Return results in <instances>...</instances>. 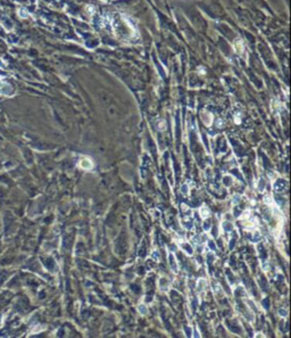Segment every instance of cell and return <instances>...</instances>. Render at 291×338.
<instances>
[{"label":"cell","instance_id":"obj_1","mask_svg":"<svg viewBox=\"0 0 291 338\" xmlns=\"http://www.w3.org/2000/svg\"><path fill=\"white\" fill-rule=\"evenodd\" d=\"M81 167L82 169H85V170H89L92 167V162L90 161V159L88 158H84L81 161Z\"/></svg>","mask_w":291,"mask_h":338}]
</instances>
